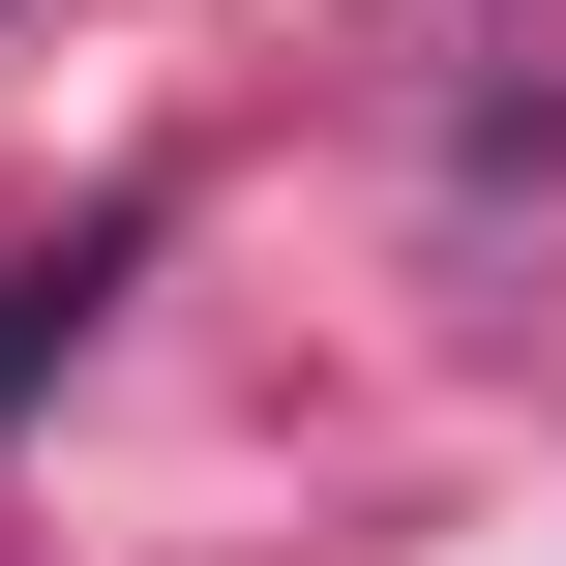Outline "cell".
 <instances>
[{"mask_svg":"<svg viewBox=\"0 0 566 566\" xmlns=\"http://www.w3.org/2000/svg\"><path fill=\"white\" fill-rule=\"evenodd\" d=\"M119 269H149V209H90V239H30V269H0V418L90 358V298H119Z\"/></svg>","mask_w":566,"mask_h":566,"instance_id":"1","label":"cell"}]
</instances>
